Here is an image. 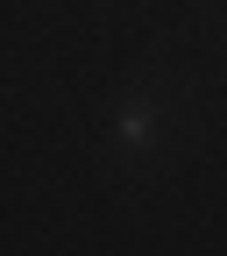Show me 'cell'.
<instances>
[{"label":"cell","mask_w":227,"mask_h":256,"mask_svg":"<svg viewBox=\"0 0 227 256\" xmlns=\"http://www.w3.org/2000/svg\"><path fill=\"white\" fill-rule=\"evenodd\" d=\"M121 142H149V107H128L121 114Z\"/></svg>","instance_id":"obj_1"}]
</instances>
